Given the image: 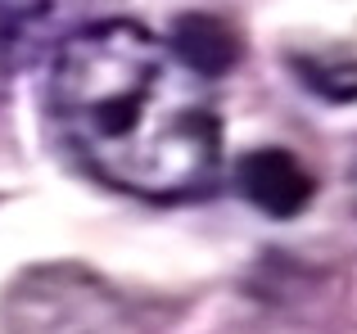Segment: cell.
Masks as SVG:
<instances>
[{
  "label": "cell",
  "mask_w": 357,
  "mask_h": 334,
  "mask_svg": "<svg viewBox=\"0 0 357 334\" xmlns=\"http://www.w3.org/2000/svg\"><path fill=\"white\" fill-rule=\"evenodd\" d=\"M5 334H145L136 312L86 267H32L5 294Z\"/></svg>",
  "instance_id": "cell-2"
},
{
  "label": "cell",
  "mask_w": 357,
  "mask_h": 334,
  "mask_svg": "<svg viewBox=\"0 0 357 334\" xmlns=\"http://www.w3.org/2000/svg\"><path fill=\"white\" fill-rule=\"evenodd\" d=\"M50 9V0H0V23L5 27H23L32 18H41Z\"/></svg>",
  "instance_id": "cell-6"
},
{
  "label": "cell",
  "mask_w": 357,
  "mask_h": 334,
  "mask_svg": "<svg viewBox=\"0 0 357 334\" xmlns=\"http://www.w3.org/2000/svg\"><path fill=\"white\" fill-rule=\"evenodd\" d=\"M349 190H353V203H357V163H353V172H349Z\"/></svg>",
  "instance_id": "cell-7"
},
{
  "label": "cell",
  "mask_w": 357,
  "mask_h": 334,
  "mask_svg": "<svg viewBox=\"0 0 357 334\" xmlns=\"http://www.w3.org/2000/svg\"><path fill=\"white\" fill-rule=\"evenodd\" d=\"M236 190L262 212V217L289 221V217H298V212L312 203L317 185H312V172H307V167L298 163L289 150L267 145V150H253V154H244V159H240Z\"/></svg>",
  "instance_id": "cell-3"
},
{
  "label": "cell",
  "mask_w": 357,
  "mask_h": 334,
  "mask_svg": "<svg viewBox=\"0 0 357 334\" xmlns=\"http://www.w3.org/2000/svg\"><path fill=\"white\" fill-rule=\"evenodd\" d=\"M294 77L326 104H357V59L294 54Z\"/></svg>",
  "instance_id": "cell-5"
},
{
  "label": "cell",
  "mask_w": 357,
  "mask_h": 334,
  "mask_svg": "<svg viewBox=\"0 0 357 334\" xmlns=\"http://www.w3.org/2000/svg\"><path fill=\"white\" fill-rule=\"evenodd\" d=\"M172 54L195 72V77H222V72L236 68L240 59V36L231 23H222L218 14H181L172 23V36H167Z\"/></svg>",
  "instance_id": "cell-4"
},
{
  "label": "cell",
  "mask_w": 357,
  "mask_h": 334,
  "mask_svg": "<svg viewBox=\"0 0 357 334\" xmlns=\"http://www.w3.org/2000/svg\"><path fill=\"white\" fill-rule=\"evenodd\" d=\"M45 100L73 159L109 190L176 203L218 176L222 122L204 77L131 18L73 32L54 50Z\"/></svg>",
  "instance_id": "cell-1"
}]
</instances>
